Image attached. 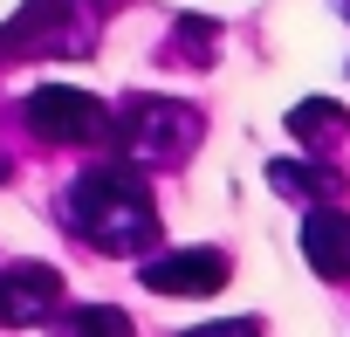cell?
I'll list each match as a JSON object with an SVG mask.
<instances>
[{
    "mask_svg": "<svg viewBox=\"0 0 350 337\" xmlns=\"http://www.w3.org/2000/svg\"><path fill=\"white\" fill-rule=\"evenodd\" d=\"M69 221L103 248V255H131L137 241H151V193L137 173H124V165H103V173H83L69 186Z\"/></svg>",
    "mask_w": 350,
    "mask_h": 337,
    "instance_id": "cell-1",
    "label": "cell"
},
{
    "mask_svg": "<svg viewBox=\"0 0 350 337\" xmlns=\"http://www.w3.org/2000/svg\"><path fill=\"white\" fill-rule=\"evenodd\" d=\"M200 145V117L186 103H165V97H131L124 103V151L137 165H179Z\"/></svg>",
    "mask_w": 350,
    "mask_h": 337,
    "instance_id": "cell-2",
    "label": "cell"
},
{
    "mask_svg": "<svg viewBox=\"0 0 350 337\" xmlns=\"http://www.w3.org/2000/svg\"><path fill=\"white\" fill-rule=\"evenodd\" d=\"M28 124H35L42 138H55V145H90V138H103V103L83 97V90L42 83V90L28 97Z\"/></svg>",
    "mask_w": 350,
    "mask_h": 337,
    "instance_id": "cell-3",
    "label": "cell"
},
{
    "mask_svg": "<svg viewBox=\"0 0 350 337\" xmlns=\"http://www.w3.org/2000/svg\"><path fill=\"white\" fill-rule=\"evenodd\" d=\"M227 255H213V248H186V255H158V262H144V289H158V296H220L227 289Z\"/></svg>",
    "mask_w": 350,
    "mask_h": 337,
    "instance_id": "cell-4",
    "label": "cell"
},
{
    "mask_svg": "<svg viewBox=\"0 0 350 337\" xmlns=\"http://www.w3.org/2000/svg\"><path fill=\"white\" fill-rule=\"evenodd\" d=\"M62 303V275L49 262H14L0 275V323H42Z\"/></svg>",
    "mask_w": 350,
    "mask_h": 337,
    "instance_id": "cell-5",
    "label": "cell"
},
{
    "mask_svg": "<svg viewBox=\"0 0 350 337\" xmlns=\"http://www.w3.org/2000/svg\"><path fill=\"white\" fill-rule=\"evenodd\" d=\"M302 255L323 282H350V214L343 207H316L302 221Z\"/></svg>",
    "mask_w": 350,
    "mask_h": 337,
    "instance_id": "cell-6",
    "label": "cell"
},
{
    "mask_svg": "<svg viewBox=\"0 0 350 337\" xmlns=\"http://www.w3.org/2000/svg\"><path fill=\"white\" fill-rule=\"evenodd\" d=\"M268 186H275V193H288V200H329V193H343V173H329V165L275 158V165H268Z\"/></svg>",
    "mask_w": 350,
    "mask_h": 337,
    "instance_id": "cell-7",
    "label": "cell"
},
{
    "mask_svg": "<svg viewBox=\"0 0 350 337\" xmlns=\"http://www.w3.org/2000/svg\"><path fill=\"white\" fill-rule=\"evenodd\" d=\"M350 117H343V103H323V97H309V103H295L288 110V131L302 138V145H336V131H343Z\"/></svg>",
    "mask_w": 350,
    "mask_h": 337,
    "instance_id": "cell-8",
    "label": "cell"
},
{
    "mask_svg": "<svg viewBox=\"0 0 350 337\" xmlns=\"http://www.w3.org/2000/svg\"><path fill=\"white\" fill-rule=\"evenodd\" d=\"M62 323L69 330H131L124 310H62Z\"/></svg>",
    "mask_w": 350,
    "mask_h": 337,
    "instance_id": "cell-9",
    "label": "cell"
},
{
    "mask_svg": "<svg viewBox=\"0 0 350 337\" xmlns=\"http://www.w3.org/2000/svg\"><path fill=\"white\" fill-rule=\"evenodd\" d=\"M336 8H343V14H350V0H336Z\"/></svg>",
    "mask_w": 350,
    "mask_h": 337,
    "instance_id": "cell-10",
    "label": "cell"
}]
</instances>
